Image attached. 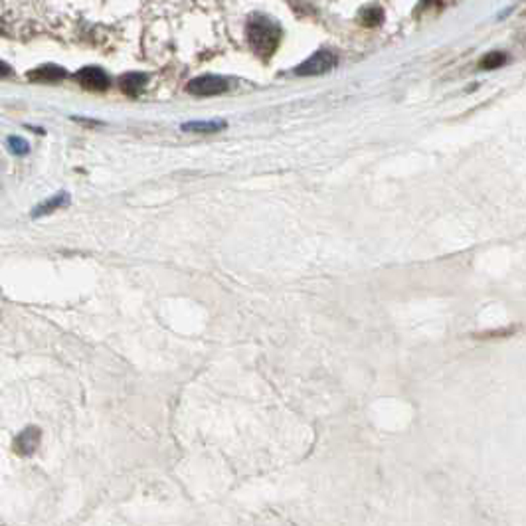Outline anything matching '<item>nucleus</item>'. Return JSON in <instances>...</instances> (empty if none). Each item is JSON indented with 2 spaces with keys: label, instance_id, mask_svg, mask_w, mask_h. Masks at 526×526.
<instances>
[{
  "label": "nucleus",
  "instance_id": "1a4fd4ad",
  "mask_svg": "<svg viewBox=\"0 0 526 526\" xmlns=\"http://www.w3.org/2000/svg\"><path fill=\"white\" fill-rule=\"evenodd\" d=\"M228 127L226 121H190L182 125L184 133H202V135H212Z\"/></svg>",
  "mask_w": 526,
  "mask_h": 526
},
{
  "label": "nucleus",
  "instance_id": "f03ea898",
  "mask_svg": "<svg viewBox=\"0 0 526 526\" xmlns=\"http://www.w3.org/2000/svg\"><path fill=\"white\" fill-rule=\"evenodd\" d=\"M337 66V54L325 48V50L315 52V54H313L311 58H307L305 61H301L293 71H295L297 76H301V78H309V76H323V73H328L330 70H335Z\"/></svg>",
  "mask_w": 526,
  "mask_h": 526
},
{
  "label": "nucleus",
  "instance_id": "6e6552de",
  "mask_svg": "<svg viewBox=\"0 0 526 526\" xmlns=\"http://www.w3.org/2000/svg\"><path fill=\"white\" fill-rule=\"evenodd\" d=\"M147 83H149L147 73H125V76H121L119 88L127 95H139L141 91L145 90Z\"/></svg>",
  "mask_w": 526,
  "mask_h": 526
},
{
  "label": "nucleus",
  "instance_id": "39448f33",
  "mask_svg": "<svg viewBox=\"0 0 526 526\" xmlns=\"http://www.w3.org/2000/svg\"><path fill=\"white\" fill-rule=\"evenodd\" d=\"M42 441V429L38 426H28L26 429H22L20 434L16 436L14 443H12V449L14 453L20 457H32L38 447H40Z\"/></svg>",
  "mask_w": 526,
  "mask_h": 526
},
{
  "label": "nucleus",
  "instance_id": "f257e3e1",
  "mask_svg": "<svg viewBox=\"0 0 526 526\" xmlns=\"http://www.w3.org/2000/svg\"><path fill=\"white\" fill-rule=\"evenodd\" d=\"M248 42L261 58H271L281 42V28L265 14H253L248 20Z\"/></svg>",
  "mask_w": 526,
  "mask_h": 526
},
{
  "label": "nucleus",
  "instance_id": "0eeeda50",
  "mask_svg": "<svg viewBox=\"0 0 526 526\" xmlns=\"http://www.w3.org/2000/svg\"><path fill=\"white\" fill-rule=\"evenodd\" d=\"M26 76H28V80L36 81V83H58V81L68 78V70L58 64H42L38 68L28 71Z\"/></svg>",
  "mask_w": 526,
  "mask_h": 526
},
{
  "label": "nucleus",
  "instance_id": "ddd939ff",
  "mask_svg": "<svg viewBox=\"0 0 526 526\" xmlns=\"http://www.w3.org/2000/svg\"><path fill=\"white\" fill-rule=\"evenodd\" d=\"M12 68L11 64H6L4 60H0V78H4V76H11Z\"/></svg>",
  "mask_w": 526,
  "mask_h": 526
},
{
  "label": "nucleus",
  "instance_id": "f8f14e48",
  "mask_svg": "<svg viewBox=\"0 0 526 526\" xmlns=\"http://www.w3.org/2000/svg\"><path fill=\"white\" fill-rule=\"evenodd\" d=\"M362 18H364L366 26H378L380 22L384 20V12L380 11L378 6H372V8H366L362 12Z\"/></svg>",
  "mask_w": 526,
  "mask_h": 526
},
{
  "label": "nucleus",
  "instance_id": "423d86ee",
  "mask_svg": "<svg viewBox=\"0 0 526 526\" xmlns=\"http://www.w3.org/2000/svg\"><path fill=\"white\" fill-rule=\"evenodd\" d=\"M70 202H71L70 192L60 190V192H56L52 198L38 202V204L30 210V216L34 220L44 218V216H50V214H54L56 210H61V208H66V206H70Z\"/></svg>",
  "mask_w": 526,
  "mask_h": 526
},
{
  "label": "nucleus",
  "instance_id": "9d476101",
  "mask_svg": "<svg viewBox=\"0 0 526 526\" xmlns=\"http://www.w3.org/2000/svg\"><path fill=\"white\" fill-rule=\"evenodd\" d=\"M505 61L506 54H503V52H489L485 58L481 60V68L483 70H495V68L505 66Z\"/></svg>",
  "mask_w": 526,
  "mask_h": 526
},
{
  "label": "nucleus",
  "instance_id": "20e7f679",
  "mask_svg": "<svg viewBox=\"0 0 526 526\" xmlns=\"http://www.w3.org/2000/svg\"><path fill=\"white\" fill-rule=\"evenodd\" d=\"M76 80L80 83L83 90L88 91H107L111 85L109 76L107 71L95 68V66H88L76 73Z\"/></svg>",
  "mask_w": 526,
  "mask_h": 526
},
{
  "label": "nucleus",
  "instance_id": "7ed1b4c3",
  "mask_svg": "<svg viewBox=\"0 0 526 526\" xmlns=\"http://www.w3.org/2000/svg\"><path fill=\"white\" fill-rule=\"evenodd\" d=\"M229 90V80L228 78H222V76H200V78H194L186 83V91L190 95H196V97H212V95H220L224 91Z\"/></svg>",
  "mask_w": 526,
  "mask_h": 526
},
{
  "label": "nucleus",
  "instance_id": "9b49d317",
  "mask_svg": "<svg viewBox=\"0 0 526 526\" xmlns=\"http://www.w3.org/2000/svg\"><path fill=\"white\" fill-rule=\"evenodd\" d=\"M8 149H11L12 155H16V157H22V155H28L30 153V145H28V141H24L22 137H8Z\"/></svg>",
  "mask_w": 526,
  "mask_h": 526
}]
</instances>
